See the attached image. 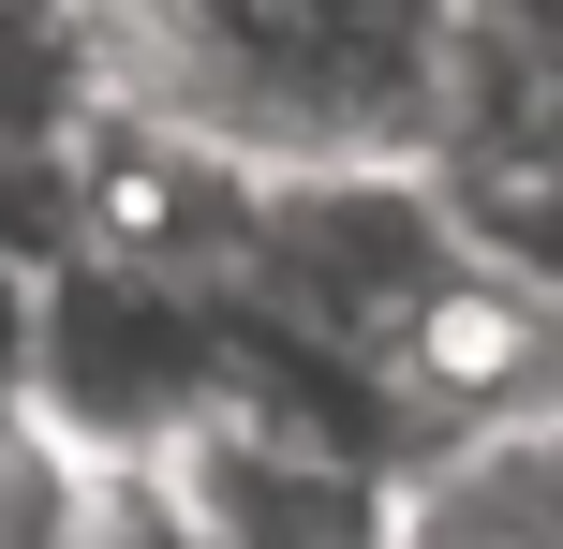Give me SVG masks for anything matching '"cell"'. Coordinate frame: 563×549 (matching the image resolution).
Returning a JSON list of instances; mask_svg holds the SVG:
<instances>
[{
  "mask_svg": "<svg viewBox=\"0 0 563 549\" xmlns=\"http://www.w3.org/2000/svg\"><path fill=\"white\" fill-rule=\"evenodd\" d=\"M148 119L238 164H460L489 0H104Z\"/></svg>",
  "mask_w": 563,
  "mask_h": 549,
  "instance_id": "1",
  "label": "cell"
},
{
  "mask_svg": "<svg viewBox=\"0 0 563 549\" xmlns=\"http://www.w3.org/2000/svg\"><path fill=\"white\" fill-rule=\"evenodd\" d=\"M238 386H253L238 297L148 283V267H119V253H45L30 386H15V402L45 416L59 446H89V461H178Z\"/></svg>",
  "mask_w": 563,
  "mask_h": 549,
  "instance_id": "3",
  "label": "cell"
},
{
  "mask_svg": "<svg viewBox=\"0 0 563 549\" xmlns=\"http://www.w3.org/2000/svg\"><path fill=\"white\" fill-rule=\"evenodd\" d=\"M59 491H75V446H59L30 402H0V549H45Z\"/></svg>",
  "mask_w": 563,
  "mask_h": 549,
  "instance_id": "5",
  "label": "cell"
},
{
  "mask_svg": "<svg viewBox=\"0 0 563 549\" xmlns=\"http://www.w3.org/2000/svg\"><path fill=\"white\" fill-rule=\"evenodd\" d=\"M45 549H208V535H194V505H178L164 461H89L75 446V491H59Z\"/></svg>",
  "mask_w": 563,
  "mask_h": 549,
  "instance_id": "4",
  "label": "cell"
},
{
  "mask_svg": "<svg viewBox=\"0 0 563 549\" xmlns=\"http://www.w3.org/2000/svg\"><path fill=\"white\" fill-rule=\"evenodd\" d=\"M475 267H489V223L460 194V164H267L238 327L416 416V356L475 297Z\"/></svg>",
  "mask_w": 563,
  "mask_h": 549,
  "instance_id": "2",
  "label": "cell"
}]
</instances>
